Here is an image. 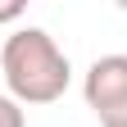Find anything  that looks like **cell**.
<instances>
[{"instance_id": "4", "label": "cell", "mask_w": 127, "mask_h": 127, "mask_svg": "<svg viewBox=\"0 0 127 127\" xmlns=\"http://www.w3.org/2000/svg\"><path fill=\"white\" fill-rule=\"evenodd\" d=\"M18 14H23V0H0V23L18 18Z\"/></svg>"}, {"instance_id": "1", "label": "cell", "mask_w": 127, "mask_h": 127, "mask_svg": "<svg viewBox=\"0 0 127 127\" xmlns=\"http://www.w3.org/2000/svg\"><path fill=\"white\" fill-rule=\"evenodd\" d=\"M0 77L9 82L14 100L50 104L68 86V55L45 27H14L0 50Z\"/></svg>"}, {"instance_id": "2", "label": "cell", "mask_w": 127, "mask_h": 127, "mask_svg": "<svg viewBox=\"0 0 127 127\" xmlns=\"http://www.w3.org/2000/svg\"><path fill=\"white\" fill-rule=\"evenodd\" d=\"M86 104L95 109L100 118L109 114H118V109H127V55H100V59H91V68H86Z\"/></svg>"}, {"instance_id": "3", "label": "cell", "mask_w": 127, "mask_h": 127, "mask_svg": "<svg viewBox=\"0 0 127 127\" xmlns=\"http://www.w3.org/2000/svg\"><path fill=\"white\" fill-rule=\"evenodd\" d=\"M0 127H27V118H23L14 95H0Z\"/></svg>"}]
</instances>
